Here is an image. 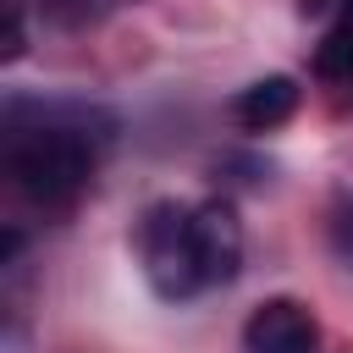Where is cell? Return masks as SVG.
Here are the masks:
<instances>
[{
	"mask_svg": "<svg viewBox=\"0 0 353 353\" xmlns=\"http://www.w3.org/2000/svg\"><path fill=\"white\" fill-rule=\"evenodd\" d=\"M138 265L165 303L215 292L243 270V221L226 199H160L138 221Z\"/></svg>",
	"mask_w": 353,
	"mask_h": 353,
	"instance_id": "2",
	"label": "cell"
},
{
	"mask_svg": "<svg viewBox=\"0 0 353 353\" xmlns=\"http://www.w3.org/2000/svg\"><path fill=\"white\" fill-rule=\"evenodd\" d=\"M314 77L325 83H353V0H336L320 44H314Z\"/></svg>",
	"mask_w": 353,
	"mask_h": 353,
	"instance_id": "5",
	"label": "cell"
},
{
	"mask_svg": "<svg viewBox=\"0 0 353 353\" xmlns=\"http://www.w3.org/2000/svg\"><path fill=\"white\" fill-rule=\"evenodd\" d=\"M28 50V28H22V0H6V61H17Z\"/></svg>",
	"mask_w": 353,
	"mask_h": 353,
	"instance_id": "7",
	"label": "cell"
},
{
	"mask_svg": "<svg viewBox=\"0 0 353 353\" xmlns=\"http://www.w3.org/2000/svg\"><path fill=\"white\" fill-rule=\"evenodd\" d=\"M320 347V320L298 298H265L243 320V353H314Z\"/></svg>",
	"mask_w": 353,
	"mask_h": 353,
	"instance_id": "3",
	"label": "cell"
},
{
	"mask_svg": "<svg viewBox=\"0 0 353 353\" xmlns=\"http://www.w3.org/2000/svg\"><path fill=\"white\" fill-rule=\"evenodd\" d=\"M110 143V116L88 105H6V138L0 160L11 188L39 210H66L88 193L99 154Z\"/></svg>",
	"mask_w": 353,
	"mask_h": 353,
	"instance_id": "1",
	"label": "cell"
},
{
	"mask_svg": "<svg viewBox=\"0 0 353 353\" xmlns=\"http://www.w3.org/2000/svg\"><path fill=\"white\" fill-rule=\"evenodd\" d=\"M331 248H336V259L353 270V199H342V204L331 210Z\"/></svg>",
	"mask_w": 353,
	"mask_h": 353,
	"instance_id": "6",
	"label": "cell"
},
{
	"mask_svg": "<svg viewBox=\"0 0 353 353\" xmlns=\"http://www.w3.org/2000/svg\"><path fill=\"white\" fill-rule=\"evenodd\" d=\"M61 22H83V17H94V11H105L110 0H44Z\"/></svg>",
	"mask_w": 353,
	"mask_h": 353,
	"instance_id": "8",
	"label": "cell"
},
{
	"mask_svg": "<svg viewBox=\"0 0 353 353\" xmlns=\"http://www.w3.org/2000/svg\"><path fill=\"white\" fill-rule=\"evenodd\" d=\"M292 110H298V83H292V77H281V72H270V77L248 83V88L232 99V121H237V127H248V132H270V127H281Z\"/></svg>",
	"mask_w": 353,
	"mask_h": 353,
	"instance_id": "4",
	"label": "cell"
}]
</instances>
